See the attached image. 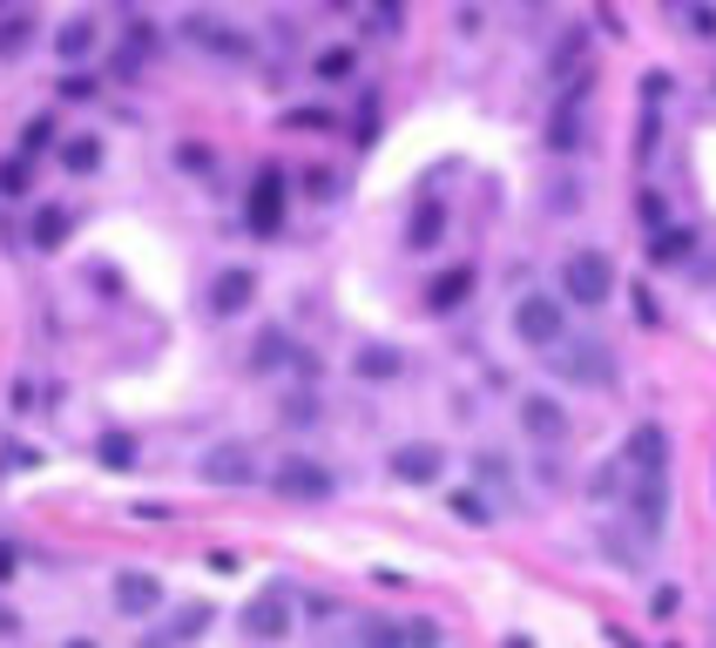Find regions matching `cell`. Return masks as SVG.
I'll list each match as a JSON object with an SVG mask.
<instances>
[{
	"label": "cell",
	"instance_id": "6da1fadb",
	"mask_svg": "<svg viewBox=\"0 0 716 648\" xmlns=\"http://www.w3.org/2000/svg\"><path fill=\"white\" fill-rule=\"evenodd\" d=\"M507 324H513V338H521L528 351H554V345L575 332L562 291H521V298H513V311H507Z\"/></svg>",
	"mask_w": 716,
	"mask_h": 648
},
{
	"label": "cell",
	"instance_id": "7a4b0ae2",
	"mask_svg": "<svg viewBox=\"0 0 716 648\" xmlns=\"http://www.w3.org/2000/svg\"><path fill=\"white\" fill-rule=\"evenodd\" d=\"M547 364H554V379H568L581 392H615V351L602 338H588V332H568L547 351Z\"/></svg>",
	"mask_w": 716,
	"mask_h": 648
},
{
	"label": "cell",
	"instance_id": "3957f363",
	"mask_svg": "<svg viewBox=\"0 0 716 648\" xmlns=\"http://www.w3.org/2000/svg\"><path fill=\"white\" fill-rule=\"evenodd\" d=\"M554 284H562V298L575 311H602L615 298V264H609V251H568Z\"/></svg>",
	"mask_w": 716,
	"mask_h": 648
},
{
	"label": "cell",
	"instance_id": "277c9868",
	"mask_svg": "<svg viewBox=\"0 0 716 648\" xmlns=\"http://www.w3.org/2000/svg\"><path fill=\"white\" fill-rule=\"evenodd\" d=\"M270 486L285 500H304V507H317V500H332L338 494V473L325 466V460H311V453H285L270 466Z\"/></svg>",
	"mask_w": 716,
	"mask_h": 648
},
{
	"label": "cell",
	"instance_id": "5b68a950",
	"mask_svg": "<svg viewBox=\"0 0 716 648\" xmlns=\"http://www.w3.org/2000/svg\"><path fill=\"white\" fill-rule=\"evenodd\" d=\"M196 479H204V486H223V494L251 486V479H257L251 439H217V445H204V453H196Z\"/></svg>",
	"mask_w": 716,
	"mask_h": 648
},
{
	"label": "cell",
	"instance_id": "8992f818",
	"mask_svg": "<svg viewBox=\"0 0 716 648\" xmlns=\"http://www.w3.org/2000/svg\"><path fill=\"white\" fill-rule=\"evenodd\" d=\"M385 473L400 486H440L447 479V445L440 439H406V445L385 453Z\"/></svg>",
	"mask_w": 716,
	"mask_h": 648
},
{
	"label": "cell",
	"instance_id": "52a82bcc",
	"mask_svg": "<svg viewBox=\"0 0 716 648\" xmlns=\"http://www.w3.org/2000/svg\"><path fill=\"white\" fill-rule=\"evenodd\" d=\"M628 513H635V541H656L669 520V473H628Z\"/></svg>",
	"mask_w": 716,
	"mask_h": 648
},
{
	"label": "cell",
	"instance_id": "ba28073f",
	"mask_svg": "<svg viewBox=\"0 0 716 648\" xmlns=\"http://www.w3.org/2000/svg\"><path fill=\"white\" fill-rule=\"evenodd\" d=\"M513 413H521V432L541 445V453H554V445L568 439V405L554 398V392H521V405H513Z\"/></svg>",
	"mask_w": 716,
	"mask_h": 648
},
{
	"label": "cell",
	"instance_id": "9c48e42d",
	"mask_svg": "<svg viewBox=\"0 0 716 648\" xmlns=\"http://www.w3.org/2000/svg\"><path fill=\"white\" fill-rule=\"evenodd\" d=\"M244 223H251L257 236H277V223H285V170H277V162H264V170L251 176Z\"/></svg>",
	"mask_w": 716,
	"mask_h": 648
},
{
	"label": "cell",
	"instance_id": "30bf717a",
	"mask_svg": "<svg viewBox=\"0 0 716 648\" xmlns=\"http://www.w3.org/2000/svg\"><path fill=\"white\" fill-rule=\"evenodd\" d=\"M204 304H210V317H244V311L257 304V270H251V264H223V270L210 277Z\"/></svg>",
	"mask_w": 716,
	"mask_h": 648
},
{
	"label": "cell",
	"instance_id": "8fae6325",
	"mask_svg": "<svg viewBox=\"0 0 716 648\" xmlns=\"http://www.w3.org/2000/svg\"><path fill=\"white\" fill-rule=\"evenodd\" d=\"M244 635L264 641V648H270V641H285V635H291V594H285V588L251 594V601H244Z\"/></svg>",
	"mask_w": 716,
	"mask_h": 648
},
{
	"label": "cell",
	"instance_id": "7c38bea8",
	"mask_svg": "<svg viewBox=\"0 0 716 648\" xmlns=\"http://www.w3.org/2000/svg\"><path fill=\"white\" fill-rule=\"evenodd\" d=\"M622 466L628 473H669V432L656 419H643V426L622 439Z\"/></svg>",
	"mask_w": 716,
	"mask_h": 648
},
{
	"label": "cell",
	"instance_id": "4fadbf2b",
	"mask_svg": "<svg viewBox=\"0 0 716 648\" xmlns=\"http://www.w3.org/2000/svg\"><path fill=\"white\" fill-rule=\"evenodd\" d=\"M473 291H481V270L473 264H447V270H432V284H426V311H460Z\"/></svg>",
	"mask_w": 716,
	"mask_h": 648
},
{
	"label": "cell",
	"instance_id": "5bb4252c",
	"mask_svg": "<svg viewBox=\"0 0 716 648\" xmlns=\"http://www.w3.org/2000/svg\"><path fill=\"white\" fill-rule=\"evenodd\" d=\"M588 89H568L562 102H554V115H547V142H554V155H575L581 149V129H588Z\"/></svg>",
	"mask_w": 716,
	"mask_h": 648
},
{
	"label": "cell",
	"instance_id": "9a60e30c",
	"mask_svg": "<svg viewBox=\"0 0 716 648\" xmlns=\"http://www.w3.org/2000/svg\"><path fill=\"white\" fill-rule=\"evenodd\" d=\"M155 608H163V581H155V575H142V567L115 575V615L142 622V615H155Z\"/></svg>",
	"mask_w": 716,
	"mask_h": 648
},
{
	"label": "cell",
	"instance_id": "2e32d148",
	"mask_svg": "<svg viewBox=\"0 0 716 648\" xmlns=\"http://www.w3.org/2000/svg\"><path fill=\"white\" fill-rule=\"evenodd\" d=\"M68 236H74V210H68V202H34V210H27V243H34V251H61Z\"/></svg>",
	"mask_w": 716,
	"mask_h": 648
},
{
	"label": "cell",
	"instance_id": "e0dca14e",
	"mask_svg": "<svg viewBox=\"0 0 716 648\" xmlns=\"http://www.w3.org/2000/svg\"><path fill=\"white\" fill-rule=\"evenodd\" d=\"M351 379H366V385L406 379V351H400V345H358V351H351Z\"/></svg>",
	"mask_w": 716,
	"mask_h": 648
},
{
	"label": "cell",
	"instance_id": "ac0fdd59",
	"mask_svg": "<svg viewBox=\"0 0 716 648\" xmlns=\"http://www.w3.org/2000/svg\"><path fill=\"white\" fill-rule=\"evenodd\" d=\"M285 364H298L291 332H285V324H264L257 345H251V372H257V379H270V372H285Z\"/></svg>",
	"mask_w": 716,
	"mask_h": 648
},
{
	"label": "cell",
	"instance_id": "d6986e66",
	"mask_svg": "<svg viewBox=\"0 0 716 648\" xmlns=\"http://www.w3.org/2000/svg\"><path fill=\"white\" fill-rule=\"evenodd\" d=\"M55 55H61V61H89V55H95V21H89V14L61 21V34H55Z\"/></svg>",
	"mask_w": 716,
	"mask_h": 648
},
{
	"label": "cell",
	"instance_id": "ffe728a7",
	"mask_svg": "<svg viewBox=\"0 0 716 648\" xmlns=\"http://www.w3.org/2000/svg\"><path fill=\"white\" fill-rule=\"evenodd\" d=\"M95 460H102L108 473H129V466L142 460V445H136V432H102V439H95Z\"/></svg>",
	"mask_w": 716,
	"mask_h": 648
},
{
	"label": "cell",
	"instance_id": "44dd1931",
	"mask_svg": "<svg viewBox=\"0 0 716 648\" xmlns=\"http://www.w3.org/2000/svg\"><path fill=\"white\" fill-rule=\"evenodd\" d=\"M61 170L68 176H95L102 170V136H68L61 142Z\"/></svg>",
	"mask_w": 716,
	"mask_h": 648
},
{
	"label": "cell",
	"instance_id": "7402d4cb",
	"mask_svg": "<svg viewBox=\"0 0 716 648\" xmlns=\"http://www.w3.org/2000/svg\"><path fill=\"white\" fill-rule=\"evenodd\" d=\"M210 628V608L196 601V608H176V622L163 628V635H149V648H176V641H189V635H204Z\"/></svg>",
	"mask_w": 716,
	"mask_h": 648
},
{
	"label": "cell",
	"instance_id": "603a6c76",
	"mask_svg": "<svg viewBox=\"0 0 716 648\" xmlns=\"http://www.w3.org/2000/svg\"><path fill=\"white\" fill-rule=\"evenodd\" d=\"M440 236H447V210H432V202H419V210H413V223H406V243H413V251H432Z\"/></svg>",
	"mask_w": 716,
	"mask_h": 648
},
{
	"label": "cell",
	"instance_id": "cb8c5ba5",
	"mask_svg": "<svg viewBox=\"0 0 716 648\" xmlns=\"http://www.w3.org/2000/svg\"><path fill=\"white\" fill-rule=\"evenodd\" d=\"M55 142H61V121H55V108H42V115L21 129V155H42V149H55Z\"/></svg>",
	"mask_w": 716,
	"mask_h": 648
},
{
	"label": "cell",
	"instance_id": "d4e9b609",
	"mask_svg": "<svg viewBox=\"0 0 716 648\" xmlns=\"http://www.w3.org/2000/svg\"><path fill=\"white\" fill-rule=\"evenodd\" d=\"M155 48H163V34H155L149 21H136V27H129V40H123V68H142V61H155Z\"/></svg>",
	"mask_w": 716,
	"mask_h": 648
},
{
	"label": "cell",
	"instance_id": "484cf974",
	"mask_svg": "<svg viewBox=\"0 0 716 648\" xmlns=\"http://www.w3.org/2000/svg\"><path fill=\"white\" fill-rule=\"evenodd\" d=\"M473 479H481L487 494H507V486H513V466H507L500 453H473Z\"/></svg>",
	"mask_w": 716,
	"mask_h": 648
},
{
	"label": "cell",
	"instance_id": "4316f807",
	"mask_svg": "<svg viewBox=\"0 0 716 648\" xmlns=\"http://www.w3.org/2000/svg\"><path fill=\"white\" fill-rule=\"evenodd\" d=\"M649 257H656V264H683V257H690V230H675V223L656 230V236H649Z\"/></svg>",
	"mask_w": 716,
	"mask_h": 648
},
{
	"label": "cell",
	"instance_id": "83f0119b",
	"mask_svg": "<svg viewBox=\"0 0 716 648\" xmlns=\"http://www.w3.org/2000/svg\"><path fill=\"white\" fill-rule=\"evenodd\" d=\"M311 68H317V81H345V74L358 68V48H325Z\"/></svg>",
	"mask_w": 716,
	"mask_h": 648
},
{
	"label": "cell",
	"instance_id": "f1b7e54d",
	"mask_svg": "<svg viewBox=\"0 0 716 648\" xmlns=\"http://www.w3.org/2000/svg\"><path fill=\"white\" fill-rule=\"evenodd\" d=\"M27 162H34V155H8V162H0V196H27V183H34Z\"/></svg>",
	"mask_w": 716,
	"mask_h": 648
},
{
	"label": "cell",
	"instance_id": "f546056e",
	"mask_svg": "<svg viewBox=\"0 0 716 648\" xmlns=\"http://www.w3.org/2000/svg\"><path fill=\"white\" fill-rule=\"evenodd\" d=\"M176 170H183V176H210L217 155H210L204 142H176Z\"/></svg>",
	"mask_w": 716,
	"mask_h": 648
},
{
	"label": "cell",
	"instance_id": "4dcf8cb0",
	"mask_svg": "<svg viewBox=\"0 0 716 648\" xmlns=\"http://www.w3.org/2000/svg\"><path fill=\"white\" fill-rule=\"evenodd\" d=\"M453 513H460V520H473V526H481V520H494L487 494H473V486H460V494H453Z\"/></svg>",
	"mask_w": 716,
	"mask_h": 648
},
{
	"label": "cell",
	"instance_id": "1f68e13d",
	"mask_svg": "<svg viewBox=\"0 0 716 648\" xmlns=\"http://www.w3.org/2000/svg\"><path fill=\"white\" fill-rule=\"evenodd\" d=\"M95 95H102V81H95V74H82V68H74V74L61 81V102H95Z\"/></svg>",
	"mask_w": 716,
	"mask_h": 648
},
{
	"label": "cell",
	"instance_id": "d6a6232c",
	"mask_svg": "<svg viewBox=\"0 0 716 648\" xmlns=\"http://www.w3.org/2000/svg\"><path fill=\"white\" fill-rule=\"evenodd\" d=\"M635 210H643V230H649V236H656V230H669V202H662V196H649V189H643V202H635Z\"/></svg>",
	"mask_w": 716,
	"mask_h": 648
},
{
	"label": "cell",
	"instance_id": "836d02e7",
	"mask_svg": "<svg viewBox=\"0 0 716 648\" xmlns=\"http://www.w3.org/2000/svg\"><path fill=\"white\" fill-rule=\"evenodd\" d=\"M400 628H406V648H440V622L419 615V622H400Z\"/></svg>",
	"mask_w": 716,
	"mask_h": 648
},
{
	"label": "cell",
	"instance_id": "e575fe53",
	"mask_svg": "<svg viewBox=\"0 0 716 648\" xmlns=\"http://www.w3.org/2000/svg\"><path fill=\"white\" fill-rule=\"evenodd\" d=\"M27 34H34L27 21H8V27H0V61H14V55L27 48Z\"/></svg>",
	"mask_w": 716,
	"mask_h": 648
},
{
	"label": "cell",
	"instance_id": "d590c367",
	"mask_svg": "<svg viewBox=\"0 0 716 648\" xmlns=\"http://www.w3.org/2000/svg\"><path fill=\"white\" fill-rule=\"evenodd\" d=\"M675 601H683V588H669V581L649 594V608H656V615H675Z\"/></svg>",
	"mask_w": 716,
	"mask_h": 648
},
{
	"label": "cell",
	"instance_id": "8d00e7d4",
	"mask_svg": "<svg viewBox=\"0 0 716 648\" xmlns=\"http://www.w3.org/2000/svg\"><path fill=\"white\" fill-rule=\"evenodd\" d=\"M325 121H332L325 108H298V115H291V129H325Z\"/></svg>",
	"mask_w": 716,
	"mask_h": 648
},
{
	"label": "cell",
	"instance_id": "74e56055",
	"mask_svg": "<svg viewBox=\"0 0 716 648\" xmlns=\"http://www.w3.org/2000/svg\"><path fill=\"white\" fill-rule=\"evenodd\" d=\"M372 21H379V27H392V21H400V0H379V8H372Z\"/></svg>",
	"mask_w": 716,
	"mask_h": 648
},
{
	"label": "cell",
	"instance_id": "f35d334b",
	"mask_svg": "<svg viewBox=\"0 0 716 648\" xmlns=\"http://www.w3.org/2000/svg\"><path fill=\"white\" fill-rule=\"evenodd\" d=\"M61 648H102V641H89V635H68V641H61Z\"/></svg>",
	"mask_w": 716,
	"mask_h": 648
},
{
	"label": "cell",
	"instance_id": "ab89813d",
	"mask_svg": "<svg viewBox=\"0 0 716 648\" xmlns=\"http://www.w3.org/2000/svg\"><path fill=\"white\" fill-rule=\"evenodd\" d=\"M507 648H534V641H528V635H513V641H507Z\"/></svg>",
	"mask_w": 716,
	"mask_h": 648
},
{
	"label": "cell",
	"instance_id": "60d3db41",
	"mask_svg": "<svg viewBox=\"0 0 716 648\" xmlns=\"http://www.w3.org/2000/svg\"><path fill=\"white\" fill-rule=\"evenodd\" d=\"M521 8H547V0H521Z\"/></svg>",
	"mask_w": 716,
	"mask_h": 648
}]
</instances>
